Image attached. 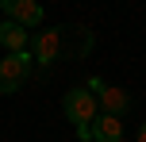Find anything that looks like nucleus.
<instances>
[{
  "instance_id": "obj_3",
  "label": "nucleus",
  "mask_w": 146,
  "mask_h": 142,
  "mask_svg": "<svg viewBox=\"0 0 146 142\" xmlns=\"http://www.w3.org/2000/svg\"><path fill=\"white\" fill-rule=\"evenodd\" d=\"M62 54V27H50V31H38L31 38V58H35L38 69H50Z\"/></svg>"
},
{
  "instance_id": "obj_1",
  "label": "nucleus",
  "mask_w": 146,
  "mask_h": 142,
  "mask_svg": "<svg viewBox=\"0 0 146 142\" xmlns=\"http://www.w3.org/2000/svg\"><path fill=\"white\" fill-rule=\"evenodd\" d=\"M31 65H35V58H31V50H19V54H4L0 58V92H15L23 89V81L31 77Z\"/></svg>"
},
{
  "instance_id": "obj_7",
  "label": "nucleus",
  "mask_w": 146,
  "mask_h": 142,
  "mask_svg": "<svg viewBox=\"0 0 146 142\" xmlns=\"http://www.w3.org/2000/svg\"><path fill=\"white\" fill-rule=\"evenodd\" d=\"M92 142H123V119L100 112L92 119Z\"/></svg>"
},
{
  "instance_id": "obj_10",
  "label": "nucleus",
  "mask_w": 146,
  "mask_h": 142,
  "mask_svg": "<svg viewBox=\"0 0 146 142\" xmlns=\"http://www.w3.org/2000/svg\"><path fill=\"white\" fill-rule=\"evenodd\" d=\"M139 142H146V123H142V127H139Z\"/></svg>"
},
{
  "instance_id": "obj_2",
  "label": "nucleus",
  "mask_w": 146,
  "mask_h": 142,
  "mask_svg": "<svg viewBox=\"0 0 146 142\" xmlns=\"http://www.w3.org/2000/svg\"><path fill=\"white\" fill-rule=\"evenodd\" d=\"M62 112H66V119L73 123V127H85V123H92L96 115H100V104H96V96L81 85V89H69V92H66Z\"/></svg>"
},
{
  "instance_id": "obj_5",
  "label": "nucleus",
  "mask_w": 146,
  "mask_h": 142,
  "mask_svg": "<svg viewBox=\"0 0 146 142\" xmlns=\"http://www.w3.org/2000/svg\"><path fill=\"white\" fill-rule=\"evenodd\" d=\"M96 104H100V112H104V115H115V119H123L127 108H131V96H127L119 85H108V81H104V89L96 92Z\"/></svg>"
},
{
  "instance_id": "obj_8",
  "label": "nucleus",
  "mask_w": 146,
  "mask_h": 142,
  "mask_svg": "<svg viewBox=\"0 0 146 142\" xmlns=\"http://www.w3.org/2000/svg\"><path fill=\"white\" fill-rule=\"evenodd\" d=\"M85 89H88V92H92V96H96V92L104 89V81H100V77H88V81H85Z\"/></svg>"
},
{
  "instance_id": "obj_4",
  "label": "nucleus",
  "mask_w": 146,
  "mask_h": 142,
  "mask_svg": "<svg viewBox=\"0 0 146 142\" xmlns=\"http://www.w3.org/2000/svg\"><path fill=\"white\" fill-rule=\"evenodd\" d=\"M0 12H4V19L19 23V27H38L42 23V4L38 0H0Z\"/></svg>"
},
{
  "instance_id": "obj_6",
  "label": "nucleus",
  "mask_w": 146,
  "mask_h": 142,
  "mask_svg": "<svg viewBox=\"0 0 146 142\" xmlns=\"http://www.w3.org/2000/svg\"><path fill=\"white\" fill-rule=\"evenodd\" d=\"M0 46L8 54H19V50H31V31L19 27L12 19H0Z\"/></svg>"
},
{
  "instance_id": "obj_9",
  "label": "nucleus",
  "mask_w": 146,
  "mask_h": 142,
  "mask_svg": "<svg viewBox=\"0 0 146 142\" xmlns=\"http://www.w3.org/2000/svg\"><path fill=\"white\" fill-rule=\"evenodd\" d=\"M77 138H81V142H92V123H85V127H77Z\"/></svg>"
}]
</instances>
